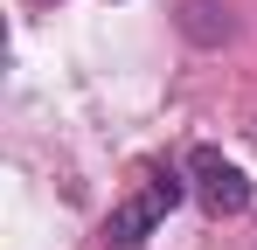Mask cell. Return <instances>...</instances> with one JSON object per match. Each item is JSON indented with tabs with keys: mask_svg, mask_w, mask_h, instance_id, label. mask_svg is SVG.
<instances>
[{
	"mask_svg": "<svg viewBox=\"0 0 257 250\" xmlns=\"http://www.w3.org/2000/svg\"><path fill=\"white\" fill-rule=\"evenodd\" d=\"M188 195L209 208V215H243L250 208V174L229 160L222 146H195L188 153Z\"/></svg>",
	"mask_w": 257,
	"mask_h": 250,
	"instance_id": "cell-2",
	"label": "cell"
},
{
	"mask_svg": "<svg viewBox=\"0 0 257 250\" xmlns=\"http://www.w3.org/2000/svg\"><path fill=\"white\" fill-rule=\"evenodd\" d=\"M181 35H195V42H222V35H229V14H222L215 0H188V7H181Z\"/></svg>",
	"mask_w": 257,
	"mask_h": 250,
	"instance_id": "cell-3",
	"label": "cell"
},
{
	"mask_svg": "<svg viewBox=\"0 0 257 250\" xmlns=\"http://www.w3.org/2000/svg\"><path fill=\"white\" fill-rule=\"evenodd\" d=\"M181 195H188V167H146V181L104 215V243L111 250H139L160 222H167V208L181 202Z\"/></svg>",
	"mask_w": 257,
	"mask_h": 250,
	"instance_id": "cell-1",
	"label": "cell"
}]
</instances>
